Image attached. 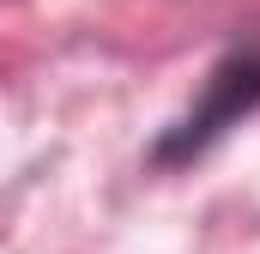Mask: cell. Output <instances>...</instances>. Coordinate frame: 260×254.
<instances>
[{
    "mask_svg": "<svg viewBox=\"0 0 260 254\" xmlns=\"http://www.w3.org/2000/svg\"><path fill=\"white\" fill-rule=\"evenodd\" d=\"M248 115H260V37L236 43L224 61L206 73V85H200V97L188 103V115L157 133L151 170H182V164L206 157L230 127H242Z\"/></svg>",
    "mask_w": 260,
    "mask_h": 254,
    "instance_id": "obj_1",
    "label": "cell"
}]
</instances>
